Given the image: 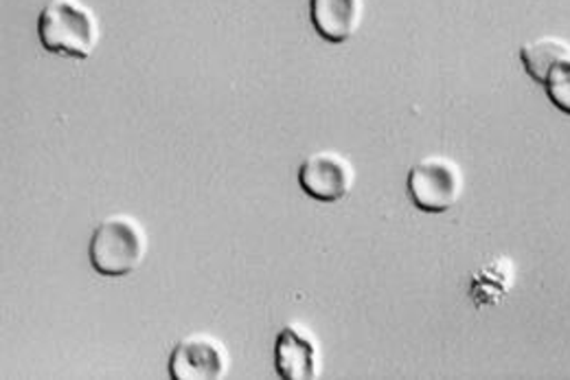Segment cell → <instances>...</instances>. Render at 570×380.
<instances>
[{
  "label": "cell",
  "mask_w": 570,
  "mask_h": 380,
  "mask_svg": "<svg viewBox=\"0 0 570 380\" xmlns=\"http://www.w3.org/2000/svg\"><path fill=\"white\" fill-rule=\"evenodd\" d=\"M362 9V0H309V20L325 42L345 45L360 29Z\"/></svg>",
  "instance_id": "obj_8"
},
{
  "label": "cell",
  "mask_w": 570,
  "mask_h": 380,
  "mask_svg": "<svg viewBox=\"0 0 570 380\" xmlns=\"http://www.w3.org/2000/svg\"><path fill=\"white\" fill-rule=\"evenodd\" d=\"M463 172L448 156H426L417 160L406 181L409 198L424 214L450 212L463 194Z\"/></svg>",
  "instance_id": "obj_3"
},
{
  "label": "cell",
  "mask_w": 570,
  "mask_h": 380,
  "mask_svg": "<svg viewBox=\"0 0 570 380\" xmlns=\"http://www.w3.org/2000/svg\"><path fill=\"white\" fill-rule=\"evenodd\" d=\"M167 370L171 380H222L230 370V357L217 337L198 332L174 345Z\"/></svg>",
  "instance_id": "obj_5"
},
{
  "label": "cell",
  "mask_w": 570,
  "mask_h": 380,
  "mask_svg": "<svg viewBox=\"0 0 570 380\" xmlns=\"http://www.w3.org/2000/svg\"><path fill=\"white\" fill-rule=\"evenodd\" d=\"M275 370L282 380H318L323 352L314 332L303 323H287L275 339Z\"/></svg>",
  "instance_id": "obj_7"
},
{
  "label": "cell",
  "mask_w": 570,
  "mask_h": 380,
  "mask_svg": "<svg viewBox=\"0 0 570 380\" xmlns=\"http://www.w3.org/2000/svg\"><path fill=\"white\" fill-rule=\"evenodd\" d=\"M513 282H515L513 264L500 257L472 275L470 298L479 308L500 304L513 289Z\"/></svg>",
  "instance_id": "obj_9"
},
{
  "label": "cell",
  "mask_w": 570,
  "mask_h": 380,
  "mask_svg": "<svg viewBox=\"0 0 570 380\" xmlns=\"http://www.w3.org/2000/svg\"><path fill=\"white\" fill-rule=\"evenodd\" d=\"M147 249L149 240L141 223L130 214H112L95 228L88 257L99 275L117 280L141 269Z\"/></svg>",
  "instance_id": "obj_2"
},
{
  "label": "cell",
  "mask_w": 570,
  "mask_h": 380,
  "mask_svg": "<svg viewBox=\"0 0 570 380\" xmlns=\"http://www.w3.org/2000/svg\"><path fill=\"white\" fill-rule=\"evenodd\" d=\"M99 36V18L81 0H51L38 16V40L42 49L60 58H92Z\"/></svg>",
  "instance_id": "obj_1"
},
{
  "label": "cell",
  "mask_w": 570,
  "mask_h": 380,
  "mask_svg": "<svg viewBox=\"0 0 570 380\" xmlns=\"http://www.w3.org/2000/svg\"><path fill=\"white\" fill-rule=\"evenodd\" d=\"M298 185L318 203H338L352 194L356 185V169L343 154L330 150L312 154L301 163Z\"/></svg>",
  "instance_id": "obj_6"
},
{
  "label": "cell",
  "mask_w": 570,
  "mask_h": 380,
  "mask_svg": "<svg viewBox=\"0 0 570 380\" xmlns=\"http://www.w3.org/2000/svg\"><path fill=\"white\" fill-rule=\"evenodd\" d=\"M520 62L535 84H540L549 101L570 115V45L562 38L547 36L520 47Z\"/></svg>",
  "instance_id": "obj_4"
}]
</instances>
